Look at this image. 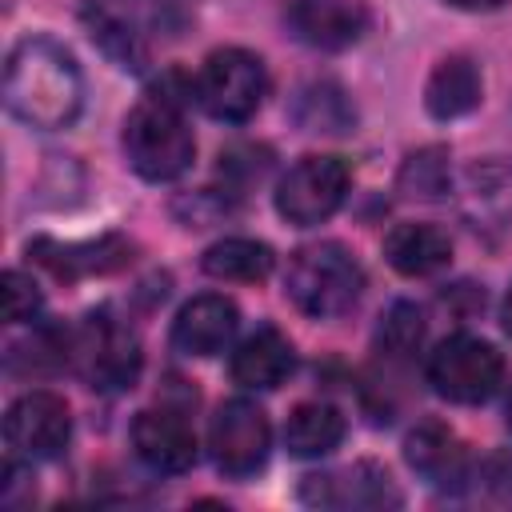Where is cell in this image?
Wrapping results in <instances>:
<instances>
[{
	"label": "cell",
	"mask_w": 512,
	"mask_h": 512,
	"mask_svg": "<svg viewBox=\"0 0 512 512\" xmlns=\"http://www.w3.org/2000/svg\"><path fill=\"white\" fill-rule=\"evenodd\" d=\"M208 448H212L216 468L232 480L260 472L272 448V428H268L264 408L244 396L224 400L208 424Z\"/></svg>",
	"instance_id": "9c48e42d"
},
{
	"label": "cell",
	"mask_w": 512,
	"mask_h": 512,
	"mask_svg": "<svg viewBox=\"0 0 512 512\" xmlns=\"http://www.w3.org/2000/svg\"><path fill=\"white\" fill-rule=\"evenodd\" d=\"M424 340V312L408 300H396L384 316H380V328H376V348L392 360H408L416 356Z\"/></svg>",
	"instance_id": "cb8c5ba5"
},
{
	"label": "cell",
	"mask_w": 512,
	"mask_h": 512,
	"mask_svg": "<svg viewBox=\"0 0 512 512\" xmlns=\"http://www.w3.org/2000/svg\"><path fill=\"white\" fill-rule=\"evenodd\" d=\"M384 256L400 276H432L452 260V240L436 224H396L384 236Z\"/></svg>",
	"instance_id": "ac0fdd59"
},
{
	"label": "cell",
	"mask_w": 512,
	"mask_h": 512,
	"mask_svg": "<svg viewBox=\"0 0 512 512\" xmlns=\"http://www.w3.org/2000/svg\"><path fill=\"white\" fill-rule=\"evenodd\" d=\"M200 268L216 280H244V284H256L272 272V248L260 244V240H248V236H228V240H216Z\"/></svg>",
	"instance_id": "7402d4cb"
},
{
	"label": "cell",
	"mask_w": 512,
	"mask_h": 512,
	"mask_svg": "<svg viewBox=\"0 0 512 512\" xmlns=\"http://www.w3.org/2000/svg\"><path fill=\"white\" fill-rule=\"evenodd\" d=\"M28 256L36 264H44L56 280H76L84 272H112L120 264H128V244L116 236H104L96 244H56L48 236L28 244Z\"/></svg>",
	"instance_id": "e0dca14e"
},
{
	"label": "cell",
	"mask_w": 512,
	"mask_h": 512,
	"mask_svg": "<svg viewBox=\"0 0 512 512\" xmlns=\"http://www.w3.org/2000/svg\"><path fill=\"white\" fill-rule=\"evenodd\" d=\"M444 4L464 8V12H496V8H504L508 0H444Z\"/></svg>",
	"instance_id": "484cf974"
},
{
	"label": "cell",
	"mask_w": 512,
	"mask_h": 512,
	"mask_svg": "<svg viewBox=\"0 0 512 512\" xmlns=\"http://www.w3.org/2000/svg\"><path fill=\"white\" fill-rule=\"evenodd\" d=\"M132 452L152 472H184L196 464V432L180 408H144L132 420Z\"/></svg>",
	"instance_id": "8fae6325"
},
{
	"label": "cell",
	"mask_w": 512,
	"mask_h": 512,
	"mask_svg": "<svg viewBox=\"0 0 512 512\" xmlns=\"http://www.w3.org/2000/svg\"><path fill=\"white\" fill-rule=\"evenodd\" d=\"M500 324H504V332L512 336V284H508V292H504V304H500Z\"/></svg>",
	"instance_id": "4316f807"
},
{
	"label": "cell",
	"mask_w": 512,
	"mask_h": 512,
	"mask_svg": "<svg viewBox=\"0 0 512 512\" xmlns=\"http://www.w3.org/2000/svg\"><path fill=\"white\" fill-rule=\"evenodd\" d=\"M124 156L132 172L152 184L176 180L192 168L196 140L176 96L152 92L124 116Z\"/></svg>",
	"instance_id": "7a4b0ae2"
},
{
	"label": "cell",
	"mask_w": 512,
	"mask_h": 512,
	"mask_svg": "<svg viewBox=\"0 0 512 512\" xmlns=\"http://www.w3.org/2000/svg\"><path fill=\"white\" fill-rule=\"evenodd\" d=\"M240 328V312L228 296L220 292H204V296H192L176 320H172V348L184 352V356H216L232 344Z\"/></svg>",
	"instance_id": "5bb4252c"
},
{
	"label": "cell",
	"mask_w": 512,
	"mask_h": 512,
	"mask_svg": "<svg viewBox=\"0 0 512 512\" xmlns=\"http://www.w3.org/2000/svg\"><path fill=\"white\" fill-rule=\"evenodd\" d=\"M84 24L92 44L120 64L124 72H144L148 64V32L164 24V4L156 0H88Z\"/></svg>",
	"instance_id": "ba28073f"
},
{
	"label": "cell",
	"mask_w": 512,
	"mask_h": 512,
	"mask_svg": "<svg viewBox=\"0 0 512 512\" xmlns=\"http://www.w3.org/2000/svg\"><path fill=\"white\" fill-rule=\"evenodd\" d=\"M284 20L300 44L320 52L352 48L368 28V12L356 0H288Z\"/></svg>",
	"instance_id": "7c38bea8"
},
{
	"label": "cell",
	"mask_w": 512,
	"mask_h": 512,
	"mask_svg": "<svg viewBox=\"0 0 512 512\" xmlns=\"http://www.w3.org/2000/svg\"><path fill=\"white\" fill-rule=\"evenodd\" d=\"M232 380L240 388H252V392H268V388H280L292 368H296V352L288 344V336L272 324L256 328L252 336H244L232 352Z\"/></svg>",
	"instance_id": "9a60e30c"
},
{
	"label": "cell",
	"mask_w": 512,
	"mask_h": 512,
	"mask_svg": "<svg viewBox=\"0 0 512 512\" xmlns=\"http://www.w3.org/2000/svg\"><path fill=\"white\" fill-rule=\"evenodd\" d=\"M480 92H484L480 68L468 56H444L424 84V108L436 120H456L480 104Z\"/></svg>",
	"instance_id": "ffe728a7"
},
{
	"label": "cell",
	"mask_w": 512,
	"mask_h": 512,
	"mask_svg": "<svg viewBox=\"0 0 512 512\" xmlns=\"http://www.w3.org/2000/svg\"><path fill=\"white\" fill-rule=\"evenodd\" d=\"M396 188L408 200H444L452 192V168L444 148H416L396 172Z\"/></svg>",
	"instance_id": "603a6c76"
},
{
	"label": "cell",
	"mask_w": 512,
	"mask_h": 512,
	"mask_svg": "<svg viewBox=\"0 0 512 512\" xmlns=\"http://www.w3.org/2000/svg\"><path fill=\"white\" fill-rule=\"evenodd\" d=\"M348 184L352 172L340 156H300L276 184V212L296 228L324 224L344 204Z\"/></svg>",
	"instance_id": "52a82bcc"
},
{
	"label": "cell",
	"mask_w": 512,
	"mask_h": 512,
	"mask_svg": "<svg viewBox=\"0 0 512 512\" xmlns=\"http://www.w3.org/2000/svg\"><path fill=\"white\" fill-rule=\"evenodd\" d=\"M508 428H512V400H508Z\"/></svg>",
	"instance_id": "83f0119b"
},
{
	"label": "cell",
	"mask_w": 512,
	"mask_h": 512,
	"mask_svg": "<svg viewBox=\"0 0 512 512\" xmlns=\"http://www.w3.org/2000/svg\"><path fill=\"white\" fill-rule=\"evenodd\" d=\"M344 428L348 424H344L340 408H332L324 400H304L284 420V448L300 460H316V456H328L344 440Z\"/></svg>",
	"instance_id": "44dd1931"
},
{
	"label": "cell",
	"mask_w": 512,
	"mask_h": 512,
	"mask_svg": "<svg viewBox=\"0 0 512 512\" xmlns=\"http://www.w3.org/2000/svg\"><path fill=\"white\" fill-rule=\"evenodd\" d=\"M460 212L472 228H484V232L512 228V156H488L464 168Z\"/></svg>",
	"instance_id": "4fadbf2b"
},
{
	"label": "cell",
	"mask_w": 512,
	"mask_h": 512,
	"mask_svg": "<svg viewBox=\"0 0 512 512\" xmlns=\"http://www.w3.org/2000/svg\"><path fill=\"white\" fill-rule=\"evenodd\" d=\"M288 116L300 132H312V136H344L356 128V108L348 100V92L336 84V80H312L304 84L292 104H288Z\"/></svg>",
	"instance_id": "d6986e66"
},
{
	"label": "cell",
	"mask_w": 512,
	"mask_h": 512,
	"mask_svg": "<svg viewBox=\"0 0 512 512\" xmlns=\"http://www.w3.org/2000/svg\"><path fill=\"white\" fill-rule=\"evenodd\" d=\"M192 88L200 108L212 120L244 124L268 96V72H264V60L248 48H216L200 64V76L192 80Z\"/></svg>",
	"instance_id": "5b68a950"
},
{
	"label": "cell",
	"mask_w": 512,
	"mask_h": 512,
	"mask_svg": "<svg viewBox=\"0 0 512 512\" xmlns=\"http://www.w3.org/2000/svg\"><path fill=\"white\" fill-rule=\"evenodd\" d=\"M68 364L84 376L88 388L124 392L136 384L144 356L128 324H120L108 312H92L76 332H68Z\"/></svg>",
	"instance_id": "277c9868"
},
{
	"label": "cell",
	"mask_w": 512,
	"mask_h": 512,
	"mask_svg": "<svg viewBox=\"0 0 512 512\" xmlns=\"http://www.w3.org/2000/svg\"><path fill=\"white\" fill-rule=\"evenodd\" d=\"M40 312V288L32 276H24L20 268L4 272V320L8 324H28Z\"/></svg>",
	"instance_id": "d4e9b609"
},
{
	"label": "cell",
	"mask_w": 512,
	"mask_h": 512,
	"mask_svg": "<svg viewBox=\"0 0 512 512\" xmlns=\"http://www.w3.org/2000/svg\"><path fill=\"white\" fill-rule=\"evenodd\" d=\"M4 104L36 132L68 128L84 104V80L72 52L44 36L20 40L4 64Z\"/></svg>",
	"instance_id": "6da1fadb"
},
{
	"label": "cell",
	"mask_w": 512,
	"mask_h": 512,
	"mask_svg": "<svg viewBox=\"0 0 512 512\" xmlns=\"http://www.w3.org/2000/svg\"><path fill=\"white\" fill-rule=\"evenodd\" d=\"M404 456L408 464L436 488H448V484H460L468 476V452L460 444V436L440 424V420H424L408 432L404 440Z\"/></svg>",
	"instance_id": "2e32d148"
},
{
	"label": "cell",
	"mask_w": 512,
	"mask_h": 512,
	"mask_svg": "<svg viewBox=\"0 0 512 512\" xmlns=\"http://www.w3.org/2000/svg\"><path fill=\"white\" fill-rule=\"evenodd\" d=\"M424 376L432 392L452 404H484L504 380V356L488 340L456 332L428 352Z\"/></svg>",
	"instance_id": "8992f818"
},
{
	"label": "cell",
	"mask_w": 512,
	"mask_h": 512,
	"mask_svg": "<svg viewBox=\"0 0 512 512\" xmlns=\"http://www.w3.org/2000/svg\"><path fill=\"white\" fill-rule=\"evenodd\" d=\"M284 292L304 316L336 320L360 300L364 272H360V264L352 260V252L344 244L324 240V244H308V248L292 252Z\"/></svg>",
	"instance_id": "3957f363"
},
{
	"label": "cell",
	"mask_w": 512,
	"mask_h": 512,
	"mask_svg": "<svg viewBox=\"0 0 512 512\" xmlns=\"http://www.w3.org/2000/svg\"><path fill=\"white\" fill-rule=\"evenodd\" d=\"M4 440L20 460H56L72 440V412L56 392H24L4 416Z\"/></svg>",
	"instance_id": "30bf717a"
}]
</instances>
